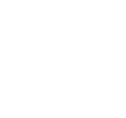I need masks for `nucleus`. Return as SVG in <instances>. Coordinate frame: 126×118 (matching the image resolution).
I'll return each mask as SVG.
<instances>
[]
</instances>
